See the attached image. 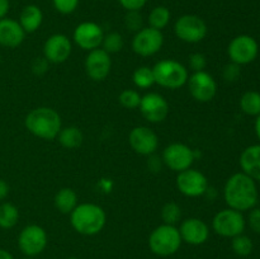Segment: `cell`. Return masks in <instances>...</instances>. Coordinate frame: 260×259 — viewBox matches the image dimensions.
I'll list each match as a JSON object with an SVG mask.
<instances>
[{
	"label": "cell",
	"instance_id": "8",
	"mask_svg": "<svg viewBox=\"0 0 260 259\" xmlns=\"http://www.w3.org/2000/svg\"><path fill=\"white\" fill-rule=\"evenodd\" d=\"M48 243V236L45 229L40 225H27L22 229L18 235V246L25 256L38 255L46 249Z\"/></svg>",
	"mask_w": 260,
	"mask_h": 259
},
{
	"label": "cell",
	"instance_id": "42",
	"mask_svg": "<svg viewBox=\"0 0 260 259\" xmlns=\"http://www.w3.org/2000/svg\"><path fill=\"white\" fill-rule=\"evenodd\" d=\"M0 259H14V256L5 249H0Z\"/></svg>",
	"mask_w": 260,
	"mask_h": 259
},
{
	"label": "cell",
	"instance_id": "7",
	"mask_svg": "<svg viewBox=\"0 0 260 259\" xmlns=\"http://www.w3.org/2000/svg\"><path fill=\"white\" fill-rule=\"evenodd\" d=\"M208 28L205 20L194 14H184L174 23V33L185 43H198L207 36Z\"/></svg>",
	"mask_w": 260,
	"mask_h": 259
},
{
	"label": "cell",
	"instance_id": "6",
	"mask_svg": "<svg viewBox=\"0 0 260 259\" xmlns=\"http://www.w3.org/2000/svg\"><path fill=\"white\" fill-rule=\"evenodd\" d=\"M245 226L246 221L243 212L230 207L218 211L212 220L213 231L222 238L233 239L240 235L245 230Z\"/></svg>",
	"mask_w": 260,
	"mask_h": 259
},
{
	"label": "cell",
	"instance_id": "46",
	"mask_svg": "<svg viewBox=\"0 0 260 259\" xmlns=\"http://www.w3.org/2000/svg\"><path fill=\"white\" fill-rule=\"evenodd\" d=\"M0 62H2V56H0Z\"/></svg>",
	"mask_w": 260,
	"mask_h": 259
},
{
	"label": "cell",
	"instance_id": "10",
	"mask_svg": "<svg viewBox=\"0 0 260 259\" xmlns=\"http://www.w3.org/2000/svg\"><path fill=\"white\" fill-rule=\"evenodd\" d=\"M161 160L170 170L177 173L183 172L192 168L196 160V150L182 142H173L164 149Z\"/></svg>",
	"mask_w": 260,
	"mask_h": 259
},
{
	"label": "cell",
	"instance_id": "4",
	"mask_svg": "<svg viewBox=\"0 0 260 259\" xmlns=\"http://www.w3.org/2000/svg\"><path fill=\"white\" fill-rule=\"evenodd\" d=\"M155 84L167 89H179L187 84L189 73L188 69L179 61L165 58L160 60L152 66Z\"/></svg>",
	"mask_w": 260,
	"mask_h": 259
},
{
	"label": "cell",
	"instance_id": "3",
	"mask_svg": "<svg viewBox=\"0 0 260 259\" xmlns=\"http://www.w3.org/2000/svg\"><path fill=\"white\" fill-rule=\"evenodd\" d=\"M106 222V211L95 203H79L70 213L71 226L80 235H96L103 230Z\"/></svg>",
	"mask_w": 260,
	"mask_h": 259
},
{
	"label": "cell",
	"instance_id": "11",
	"mask_svg": "<svg viewBox=\"0 0 260 259\" xmlns=\"http://www.w3.org/2000/svg\"><path fill=\"white\" fill-rule=\"evenodd\" d=\"M164 45V35L161 30L151 27H142L132 38V50L142 57H149L161 50Z\"/></svg>",
	"mask_w": 260,
	"mask_h": 259
},
{
	"label": "cell",
	"instance_id": "38",
	"mask_svg": "<svg viewBox=\"0 0 260 259\" xmlns=\"http://www.w3.org/2000/svg\"><path fill=\"white\" fill-rule=\"evenodd\" d=\"M146 2L147 0H118L122 8H124L127 12H140L145 7Z\"/></svg>",
	"mask_w": 260,
	"mask_h": 259
},
{
	"label": "cell",
	"instance_id": "40",
	"mask_svg": "<svg viewBox=\"0 0 260 259\" xmlns=\"http://www.w3.org/2000/svg\"><path fill=\"white\" fill-rule=\"evenodd\" d=\"M9 184L0 178V201H4L9 195Z\"/></svg>",
	"mask_w": 260,
	"mask_h": 259
},
{
	"label": "cell",
	"instance_id": "20",
	"mask_svg": "<svg viewBox=\"0 0 260 259\" xmlns=\"http://www.w3.org/2000/svg\"><path fill=\"white\" fill-rule=\"evenodd\" d=\"M25 35L27 33L18 20L7 17L0 19V46L7 48L18 47L23 43Z\"/></svg>",
	"mask_w": 260,
	"mask_h": 259
},
{
	"label": "cell",
	"instance_id": "14",
	"mask_svg": "<svg viewBox=\"0 0 260 259\" xmlns=\"http://www.w3.org/2000/svg\"><path fill=\"white\" fill-rule=\"evenodd\" d=\"M140 112L150 123H160L169 114V103L159 93L150 91L142 95L140 103Z\"/></svg>",
	"mask_w": 260,
	"mask_h": 259
},
{
	"label": "cell",
	"instance_id": "34",
	"mask_svg": "<svg viewBox=\"0 0 260 259\" xmlns=\"http://www.w3.org/2000/svg\"><path fill=\"white\" fill-rule=\"evenodd\" d=\"M188 65H189V69L193 73L203 71L206 69V66H207V58H206V56L203 53L194 52L189 56Z\"/></svg>",
	"mask_w": 260,
	"mask_h": 259
},
{
	"label": "cell",
	"instance_id": "30",
	"mask_svg": "<svg viewBox=\"0 0 260 259\" xmlns=\"http://www.w3.org/2000/svg\"><path fill=\"white\" fill-rule=\"evenodd\" d=\"M123 37L118 32H109L107 35H104L103 42H102V48L106 52H108L109 55L119 52L123 48Z\"/></svg>",
	"mask_w": 260,
	"mask_h": 259
},
{
	"label": "cell",
	"instance_id": "39",
	"mask_svg": "<svg viewBox=\"0 0 260 259\" xmlns=\"http://www.w3.org/2000/svg\"><path fill=\"white\" fill-rule=\"evenodd\" d=\"M48 61L45 57H37L32 62V71L36 75H43L48 70Z\"/></svg>",
	"mask_w": 260,
	"mask_h": 259
},
{
	"label": "cell",
	"instance_id": "16",
	"mask_svg": "<svg viewBox=\"0 0 260 259\" xmlns=\"http://www.w3.org/2000/svg\"><path fill=\"white\" fill-rule=\"evenodd\" d=\"M129 146L135 152L144 156H150L156 152L159 147V137L150 127L137 126L129 131Z\"/></svg>",
	"mask_w": 260,
	"mask_h": 259
},
{
	"label": "cell",
	"instance_id": "2",
	"mask_svg": "<svg viewBox=\"0 0 260 259\" xmlns=\"http://www.w3.org/2000/svg\"><path fill=\"white\" fill-rule=\"evenodd\" d=\"M24 126L33 136L51 141L57 139L58 132L62 128V121L56 109L38 107L25 116Z\"/></svg>",
	"mask_w": 260,
	"mask_h": 259
},
{
	"label": "cell",
	"instance_id": "28",
	"mask_svg": "<svg viewBox=\"0 0 260 259\" xmlns=\"http://www.w3.org/2000/svg\"><path fill=\"white\" fill-rule=\"evenodd\" d=\"M134 84L140 89H149L155 84L154 71L150 66H140L132 74Z\"/></svg>",
	"mask_w": 260,
	"mask_h": 259
},
{
	"label": "cell",
	"instance_id": "35",
	"mask_svg": "<svg viewBox=\"0 0 260 259\" xmlns=\"http://www.w3.org/2000/svg\"><path fill=\"white\" fill-rule=\"evenodd\" d=\"M124 24L128 30L139 32L142 28V17L139 12H128L124 18Z\"/></svg>",
	"mask_w": 260,
	"mask_h": 259
},
{
	"label": "cell",
	"instance_id": "26",
	"mask_svg": "<svg viewBox=\"0 0 260 259\" xmlns=\"http://www.w3.org/2000/svg\"><path fill=\"white\" fill-rule=\"evenodd\" d=\"M240 108L248 116L260 114V93L255 90H249L244 93L240 98Z\"/></svg>",
	"mask_w": 260,
	"mask_h": 259
},
{
	"label": "cell",
	"instance_id": "9",
	"mask_svg": "<svg viewBox=\"0 0 260 259\" xmlns=\"http://www.w3.org/2000/svg\"><path fill=\"white\" fill-rule=\"evenodd\" d=\"M259 53V45L255 38L249 35H239L231 40L228 47V55L231 62L248 65L253 62Z\"/></svg>",
	"mask_w": 260,
	"mask_h": 259
},
{
	"label": "cell",
	"instance_id": "23",
	"mask_svg": "<svg viewBox=\"0 0 260 259\" xmlns=\"http://www.w3.org/2000/svg\"><path fill=\"white\" fill-rule=\"evenodd\" d=\"M56 210L60 211L63 215H70L74 211V208L79 205L78 203V195L73 188H61L53 198Z\"/></svg>",
	"mask_w": 260,
	"mask_h": 259
},
{
	"label": "cell",
	"instance_id": "29",
	"mask_svg": "<svg viewBox=\"0 0 260 259\" xmlns=\"http://www.w3.org/2000/svg\"><path fill=\"white\" fill-rule=\"evenodd\" d=\"M231 248H233L234 253L239 256H248L250 255L251 251L254 249L253 240L249 236L240 234L238 236H234L231 240Z\"/></svg>",
	"mask_w": 260,
	"mask_h": 259
},
{
	"label": "cell",
	"instance_id": "27",
	"mask_svg": "<svg viewBox=\"0 0 260 259\" xmlns=\"http://www.w3.org/2000/svg\"><path fill=\"white\" fill-rule=\"evenodd\" d=\"M172 13L167 7H155L149 14V27L155 28L157 30H162L170 22Z\"/></svg>",
	"mask_w": 260,
	"mask_h": 259
},
{
	"label": "cell",
	"instance_id": "13",
	"mask_svg": "<svg viewBox=\"0 0 260 259\" xmlns=\"http://www.w3.org/2000/svg\"><path fill=\"white\" fill-rule=\"evenodd\" d=\"M177 188L185 197H201L208 189V179L202 172L197 169H185L177 175Z\"/></svg>",
	"mask_w": 260,
	"mask_h": 259
},
{
	"label": "cell",
	"instance_id": "37",
	"mask_svg": "<svg viewBox=\"0 0 260 259\" xmlns=\"http://www.w3.org/2000/svg\"><path fill=\"white\" fill-rule=\"evenodd\" d=\"M248 223L249 228H250L254 233L260 234V208H251L248 217Z\"/></svg>",
	"mask_w": 260,
	"mask_h": 259
},
{
	"label": "cell",
	"instance_id": "25",
	"mask_svg": "<svg viewBox=\"0 0 260 259\" xmlns=\"http://www.w3.org/2000/svg\"><path fill=\"white\" fill-rule=\"evenodd\" d=\"M19 211L17 206L10 202H3L0 205V229L9 230L18 223Z\"/></svg>",
	"mask_w": 260,
	"mask_h": 259
},
{
	"label": "cell",
	"instance_id": "22",
	"mask_svg": "<svg viewBox=\"0 0 260 259\" xmlns=\"http://www.w3.org/2000/svg\"><path fill=\"white\" fill-rule=\"evenodd\" d=\"M19 24L25 33H33L40 29L43 22V13L36 4H28L22 9L19 15Z\"/></svg>",
	"mask_w": 260,
	"mask_h": 259
},
{
	"label": "cell",
	"instance_id": "41",
	"mask_svg": "<svg viewBox=\"0 0 260 259\" xmlns=\"http://www.w3.org/2000/svg\"><path fill=\"white\" fill-rule=\"evenodd\" d=\"M10 3L9 0H0V19L7 17L8 12H9Z\"/></svg>",
	"mask_w": 260,
	"mask_h": 259
},
{
	"label": "cell",
	"instance_id": "18",
	"mask_svg": "<svg viewBox=\"0 0 260 259\" xmlns=\"http://www.w3.org/2000/svg\"><path fill=\"white\" fill-rule=\"evenodd\" d=\"M73 43L70 38L62 33H55L46 40L43 45V57L51 63H62L70 57Z\"/></svg>",
	"mask_w": 260,
	"mask_h": 259
},
{
	"label": "cell",
	"instance_id": "44",
	"mask_svg": "<svg viewBox=\"0 0 260 259\" xmlns=\"http://www.w3.org/2000/svg\"><path fill=\"white\" fill-rule=\"evenodd\" d=\"M68 259H78V258H75V256H70V258H68Z\"/></svg>",
	"mask_w": 260,
	"mask_h": 259
},
{
	"label": "cell",
	"instance_id": "33",
	"mask_svg": "<svg viewBox=\"0 0 260 259\" xmlns=\"http://www.w3.org/2000/svg\"><path fill=\"white\" fill-rule=\"evenodd\" d=\"M53 7L61 14H71L76 10L79 0H52Z\"/></svg>",
	"mask_w": 260,
	"mask_h": 259
},
{
	"label": "cell",
	"instance_id": "1",
	"mask_svg": "<svg viewBox=\"0 0 260 259\" xmlns=\"http://www.w3.org/2000/svg\"><path fill=\"white\" fill-rule=\"evenodd\" d=\"M226 205L236 211H249L258 202V188L255 180L245 173H235L226 180L223 188Z\"/></svg>",
	"mask_w": 260,
	"mask_h": 259
},
{
	"label": "cell",
	"instance_id": "12",
	"mask_svg": "<svg viewBox=\"0 0 260 259\" xmlns=\"http://www.w3.org/2000/svg\"><path fill=\"white\" fill-rule=\"evenodd\" d=\"M188 90L194 101L207 103L215 98L217 93V83L207 71H197L188 78Z\"/></svg>",
	"mask_w": 260,
	"mask_h": 259
},
{
	"label": "cell",
	"instance_id": "19",
	"mask_svg": "<svg viewBox=\"0 0 260 259\" xmlns=\"http://www.w3.org/2000/svg\"><path fill=\"white\" fill-rule=\"evenodd\" d=\"M180 238L190 245H201L207 241L210 236V228L203 220L197 217L185 218L179 228Z\"/></svg>",
	"mask_w": 260,
	"mask_h": 259
},
{
	"label": "cell",
	"instance_id": "45",
	"mask_svg": "<svg viewBox=\"0 0 260 259\" xmlns=\"http://www.w3.org/2000/svg\"><path fill=\"white\" fill-rule=\"evenodd\" d=\"M23 259H32V258H29V256H27V258H23Z\"/></svg>",
	"mask_w": 260,
	"mask_h": 259
},
{
	"label": "cell",
	"instance_id": "15",
	"mask_svg": "<svg viewBox=\"0 0 260 259\" xmlns=\"http://www.w3.org/2000/svg\"><path fill=\"white\" fill-rule=\"evenodd\" d=\"M85 73L93 81H103L108 78L112 69V58L103 48L89 51L85 57Z\"/></svg>",
	"mask_w": 260,
	"mask_h": 259
},
{
	"label": "cell",
	"instance_id": "5",
	"mask_svg": "<svg viewBox=\"0 0 260 259\" xmlns=\"http://www.w3.org/2000/svg\"><path fill=\"white\" fill-rule=\"evenodd\" d=\"M183 240L180 238L179 229L174 225L157 226L149 236V248L155 255L169 256L180 249Z\"/></svg>",
	"mask_w": 260,
	"mask_h": 259
},
{
	"label": "cell",
	"instance_id": "32",
	"mask_svg": "<svg viewBox=\"0 0 260 259\" xmlns=\"http://www.w3.org/2000/svg\"><path fill=\"white\" fill-rule=\"evenodd\" d=\"M141 98L142 95H140L139 91L134 90V89H124L118 95V101L121 106L127 109L139 108L140 103H141Z\"/></svg>",
	"mask_w": 260,
	"mask_h": 259
},
{
	"label": "cell",
	"instance_id": "21",
	"mask_svg": "<svg viewBox=\"0 0 260 259\" xmlns=\"http://www.w3.org/2000/svg\"><path fill=\"white\" fill-rule=\"evenodd\" d=\"M239 161L243 173L255 182H260V144L250 145L244 149Z\"/></svg>",
	"mask_w": 260,
	"mask_h": 259
},
{
	"label": "cell",
	"instance_id": "36",
	"mask_svg": "<svg viewBox=\"0 0 260 259\" xmlns=\"http://www.w3.org/2000/svg\"><path fill=\"white\" fill-rule=\"evenodd\" d=\"M241 75V66L238 63L230 62L223 68L222 76L226 81L229 83H234V81L238 80Z\"/></svg>",
	"mask_w": 260,
	"mask_h": 259
},
{
	"label": "cell",
	"instance_id": "43",
	"mask_svg": "<svg viewBox=\"0 0 260 259\" xmlns=\"http://www.w3.org/2000/svg\"><path fill=\"white\" fill-rule=\"evenodd\" d=\"M255 134L258 140L260 141V114L256 117V121H255Z\"/></svg>",
	"mask_w": 260,
	"mask_h": 259
},
{
	"label": "cell",
	"instance_id": "31",
	"mask_svg": "<svg viewBox=\"0 0 260 259\" xmlns=\"http://www.w3.org/2000/svg\"><path fill=\"white\" fill-rule=\"evenodd\" d=\"M182 217V208L178 203L168 202L161 208V218L167 225H177Z\"/></svg>",
	"mask_w": 260,
	"mask_h": 259
},
{
	"label": "cell",
	"instance_id": "24",
	"mask_svg": "<svg viewBox=\"0 0 260 259\" xmlns=\"http://www.w3.org/2000/svg\"><path fill=\"white\" fill-rule=\"evenodd\" d=\"M58 142L65 149H76L83 144L84 135L81 130L76 126H69L65 128H61L57 135Z\"/></svg>",
	"mask_w": 260,
	"mask_h": 259
},
{
	"label": "cell",
	"instance_id": "17",
	"mask_svg": "<svg viewBox=\"0 0 260 259\" xmlns=\"http://www.w3.org/2000/svg\"><path fill=\"white\" fill-rule=\"evenodd\" d=\"M74 42L84 51H91L102 46L104 32L98 23L83 22L74 29Z\"/></svg>",
	"mask_w": 260,
	"mask_h": 259
}]
</instances>
